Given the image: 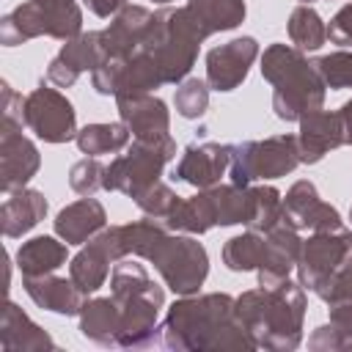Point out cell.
<instances>
[{
	"mask_svg": "<svg viewBox=\"0 0 352 352\" xmlns=\"http://www.w3.org/2000/svg\"><path fill=\"white\" fill-rule=\"evenodd\" d=\"M160 344L179 352H250L258 349L248 327L236 314V300L231 294H201L182 297L168 308L160 324Z\"/></svg>",
	"mask_w": 352,
	"mask_h": 352,
	"instance_id": "6da1fadb",
	"label": "cell"
},
{
	"mask_svg": "<svg viewBox=\"0 0 352 352\" xmlns=\"http://www.w3.org/2000/svg\"><path fill=\"white\" fill-rule=\"evenodd\" d=\"M116 231L124 256H140L151 261L173 294L190 297L204 286L209 275V256L204 245L192 239V234L190 236L170 234L165 223L160 226L154 220L116 226Z\"/></svg>",
	"mask_w": 352,
	"mask_h": 352,
	"instance_id": "7a4b0ae2",
	"label": "cell"
},
{
	"mask_svg": "<svg viewBox=\"0 0 352 352\" xmlns=\"http://www.w3.org/2000/svg\"><path fill=\"white\" fill-rule=\"evenodd\" d=\"M236 314L258 349L292 352L302 341L305 292L289 278L278 286H258L236 297Z\"/></svg>",
	"mask_w": 352,
	"mask_h": 352,
	"instance_id": "3957f363",
	"label": "cell"
},
{
	"mask_svg": "<svg viewBox=\"0 0 352 352\" xmlns=\"http://www.w3.org/2000/svg\"><path fill=\"white\" fill-rule=\"evenodd\" d=\"M261 74L272 85V110L280 121H300L302 116L322 110L327 85L297 47L270 44L261 55Z\"/></svg>",
	"mask_w": 352,
	"mask_h": 352,
	"instance_id": "277c9868",
	"label": "cell"
},
{
	"mask_svg": "<svg viewBox=\"0 0 352 352\" xmlns=\"http://www.w3.org/2000/svg\"><path fill=\"white\" fill-rule=\"evenodd\" d=\"M110 297L121 316L118 349L148 346L160 330L157 319L165 305V292L148 278L146 267L126 256L118 258L110 275Z\"/></svg>",
	"mask_w": 352,
	"mask_h": 352,
	"instance_id": "5b68a950",
	"label": "cell"
},
{
	"mask_svg": "<svg viewBox=\"0 0 352 352\" xmlns=\"http://www.w3.org/2000/svg\"><path fill=\"white\" fill-rule=\"evenodd\" d=\"M176 157V143L170 135L162 138H135L126 154L116 157L104 170V190L124 192L129 198L143 195L151 184L160 182L165 162Z\"/></svg>",
	"mask_w": 352,
	"mask_h": 352,
	"instance_id": "8992f818",
	"label": "cell"
},
{
	"mask_svg": "<svg viewBox=\"0 0 352 352\" xmlns=\"http://www.w3.org/2000/svg\"><path fill=\"white\" fill-rule=\"evenodd\" d=\"M300 165V148L294 135H275L267 140L231 143V184L248 187L253 182L278 179L292 173Z\"/></svg>",
	"mask_w": 352,
	"mask_h": 352,
	"instance_id": "52a82bcc",
	"label": "cell"
},
{
	"mask_svg": "<svg viewBox=\"0 0 352 352\" xmlns=\"http://www.w3.org/2000/svg\"><path fill=\"white\" fill-rule=\"evenodd\" d=\"M22 121L44 143H66L77 138V113L72 102L44 82L25 96Z\"/></svg>",
	"mask_w": 352,
	"mask_h": 352,
	"instance_id": "ba28073f",
	"label": "cell"
},
{
	"mask_svg": "<svg viewBox=\"0 0 352 352\" xmlns=\"http://www.w3.org/2000/svg\"><path fill=\"white\" fill-rule=\"evenodd\" d=\"M352 245V231H316L314 236H308V242H302L300 258H297V280L302 289L319 294L327 280L336 275V270L341 267L344 256L349 253Z\"/></svg>",
	"mask_w": 352,
	"mask_h": 352,
	"instance_id": "9c48e42d",
	"label": "cell"
},
{
	"mask_svg": "<svg viewBox=\"0 0 352 352\" xmlns=\"http://www.w3.org/2000/svg\"><path fill=\"white\" fill-rule=\"evenodd\" d=\"M124 258V250L118 245V231L116 226L102 228L96 236L88 239V245L72 258L69 264V278L85 292L94 294L104 286L107 275H110V264Z\"/></svg>",
	"mask_w": 352,
	"mask_h": 352,
	"instance_id": "30bf717a",
	"label": "cell"
},
{
	"mask_svg": "<svg viewBox=\"0 0 352 352\" xmlns=\"http://www.w3.org/2000/svg\"><path fill=\"white\" fill-rule=\"evenodd\" d=\"M258 58V41L253 36L231 38L206 52V82L214 91H234L245 82L253 60Z\"/></svg>",
	"mask_w": 352,
	"mask_h": 352,
	"instance_id": "8fae6325",
	"label": "cell"
},
{
	"mask_svg": "<svg viewBox=\"0 0 352 352\" xmlns=\"http://www.w3.org/2000/svg\"><path fill=\"white\" fill-rule=\"evenodd\" d=\"M41 168L38 148L22 135V124L0 126V190L14 192L25 187Z\"/></svg>",
	"mask_w": 352,
	"mask_h": 352,
	"instance_id": "7c38bea8",
	"label": "cell"
},
{
	"mask_svg": "<svg viewBox=\"0 0 352 352\" xmlns=\"http://www.w3.org/2000/svg\"><path fill=\"white\" fill-rule=\"evenodd\" d=\"M102 60H104V50L99 44V30L80 33L69 38L60 47V52L50 60L47 82L55 88H72L82 72H94L96 66H102Z\"/></svg>",
	"mask_w": 352,
	"mask_h": 352,
	"instance_id": "4fadbf2b",
	"label": "cell"
},
{
	"mask_svg": "<svg viewBox=\"0 0 352 352\" xmlns=\"http://www.w3.org/2000/svg\"><path fill=\"white\" fill-rule=\"evenodd\" d=\"M154 22V11H148L146 6H124L113 22L99 30V44L104 50V60H116V58H129L135 55Z\"/></svg>",
	"mask_w": 352,
	"mask_h": 352,
	"instance_id": "5bb4252c",
	"label": "cell"
},
{
	"mask_svg": "<svg viewBox=\"0 0 352 352\" xmlns=\"http://www.w3.org/2000/svg\"><path fill=\"white\" fill-rule=\"evenodd\" d=\"M283 212H286V220L300 231V228H308V231H338L341 228V214L336 206L324 204L316 192V187L302 179V182H294L283 198Z\"/></svg>",
	"mask_w": 352,
	"mask_h": 352,
	"instance_id": "9a60e30c",
	"label": "cell"
},
{
	"mask_svg": "<svg viewBox=\"0 0 352 352\" xmlns=\"http://www.w3.org/2000/svg\"><path fill=\"white\" fill-rule=\"evenodd\" d=\"M228 165H231L228 143H190L184 148L173 176L198 190H209V187L220 184Z\"/></svg>",
	"mask_w": 352,
	"mask_h": 352,
	"instance_id": "2e32d148",
	"label": "cell"
},
{
	"mask_svg": "<svg viewBox=\"0 0 352 352\" xmlns=\"http://www.w3.org/2000/svg\"><path fill=\"white\" fill-rule=\"evenodd\" d=\"M264 236H267V258L256 270L258 272V286H278L289 278L292 270H297L302 239L286 217L275 228H270Z\"/></svg>",
	"mask_w": 352,
	"mask_h": 352,
	"instance_id": "e0dca14e",
	"label": "cell"
},
{
	"mask_svg": "<svg viewBox=\"0 0 352 352\" xmlns=\"http://www.w3.org/2000/svg\"><path fill=\"white\" fill-rule=\"evenodd\" d=\"M344 143H346V135H344V121H341L338 113L314 110V113L300 118V132H297L300 162L314 165L327 151H333Z\"/></svg>",
	"mask_w": 352,
	"mask_h": 352,
	"instance_id": "ac0fdd59",
	"label": "cell"
},
{
	"mask_svg": "<svg viewBox=\"0 0 352 352\" xmlns=\"http://www.w3.org/2000/svg\"><path fill=\"white\" fill-rule=\"evenodd\" d=\"M118 102V116L129 126L132 138H162L168 135L170 126V113L160 96L151 94H129V96H116Z\"/></svg>",
	"mask_w": 352,
	"mask_h": 352,
	"instance_id": "d6986e66",
	"label": "cell"
},
{
	"mask_svg": "<svg viewBox=\"0 0 352 352\" xmlns=\"http://www.w3.org/2000/svg\"><path fill=\"white\" fill-rule=\"evenodd\" d=\"M22 286L38 308L52 311V314L80 316L85 305V292L72 278H58L55 272L38 275V278H22Z\"/></svg>",
	"mask_w": 352,
	"mask_h": 352,
	"instance_id": "ffe728a7",
	"label": "cell"
},
{
	"mask_svg": "<svg viewBox=\"0 0 352 352\" xmlns=\"http://www.w3.org/2000/svg\"><path fill=\"white\" fill-rule=\"evenodd\" d=\"M0 346L3 352H44L58 349V344L44 333L16 302L6 300L0 316Z\"/></svg>",
	"mask_w": 352,
	"mask_h": 352,
	"instance_id": "44dd1931",
	"label": "cell"
},
{
	"mask_svg": "<svg viewBox=\"0 0 352 352\" xmlns=\"http://www.w3.org/2000/svg\"><path fill=\"white\" fill-rule=\"evenodd\" d=\"M107 226V212L94 195H82L80 201L63 206L55 217V234L66 245H82L96 236Z\"/></svg>",
	"mask_w": 352,
	"mask_h": 352,
	"instance_id": "7402d4cb",
	"label": "cell"
},
{
	"mask_svg": "<svg viewBox=\"0 0 352 352\" xmlns=\"http://www.w3.org/2000/svg\"><path fill=\"white\" fill-rule=\"evenodd\" d=\"M44 214H47V198L38 190L19 187L14 192H6V201L0 206L3 234L8 239H16L30 228H36L44 220Z\"/></svg>",
	"mask_w": 352,
	"mask_h": 352,
	"instance_id": "603a6c76",
	"label": "cell"
},
{
	"mask_svg": "<svg viewBox=\"0 0 352 352\" xmlns=\"http://www.w3.org/2000/svg\"><path fill=\"white\" fill-rule=\"evenodd\" d=\"M80 333L99 346H118L121 316H118L116 300L113 297L85 300V305L80 311Z\"/></svg>",
	"mask_w": 352,
	"mask_h": 352,
	"instance_id": "cb8c5ba5",
	"label": "cell"
},
{
	"mask_svg": "<svg viewBox=\"0 0 352 352\" xmlns=\"http://www.w3.org/2000/svg\"><path fill=\"white\" fill-rule=\"evenodd\" d=\"M63 264H66V242H58L55 236H33L22 242L16 250V267L22 270V278L50 275Z\"/></svg>",
	"mask_w": 352,
	"mask_h": 352,
	"instance_id": "d4e9b609",
	"label": "cell"
},
{
	"mask_svg": "<svg viewBox=\"0 0 352 352\" xmlns=\"http://www.w3.org/2000/svg\"><path fill=\"white\" fill-rule=\"evenodd\" d=\"M162 223H165V228L184 231V234H206L209 228H214L217 217H214V206H212L209 190H201L192 198H182L176 204V209Z\"/></svg>",
	"mask_w": 352,
	"mask_h": 352,
	"instance_id": "484cf974",
	"label": "cell"
},
{
	"mask_svg": "<svg viewBox=\"0 0 352 352\" xmlns=\"http://www.w3.org/2000/svg\"><path fill=\"white\" fill-rule=\"evenodd\" d=\"M267 258V236L261 231L248 228L239 236H231L223 245V264L234 272H250L258 270Z\"/></svg>",
	"mask_w": 352,
	"mask_h": 352,
	"instance_id": "4316f807",
	"label": "cell"
},
{
	"mask_svg": "<svg viewBox=\"0 0 352 352\" xmlns=\"http://www.w3.org/2000/svg\"><path fill=\"white\" fill-rule=\"evenodd\" d=\"M132 132L124 121L118 124H88L77 132V148L88 157H99V154H116L129 143Z\"/></svg>",
	"mask_w": 352,
	"mask_h": 352,
	"instance_id": "83f0119b",
	"label": "cell"
},
{
	"mask_svg": "<svg viewBox=\"0 0 352 352\" xmlns=\"http://www.w3.org/2000/svg\"><path fill=\"white\" fill-rule=\"evenodd\" d=\"M187 8L198 16L204 30L220 33V30H234L245 19V0H190Z\"/></svg>",
	"mask_w": 352,
	"mask_h": 352,
	"instance_id": "f1b7e54d",
	"label": "cell"
},
{
	"mask_svg": "<svg viewBox=\"0 0 352 352\" xmlns=\"http://www.w3.org/2000/svg\"><path fill=\"white\" fill-rule=\"evenodd\" d=\"M38 6H41V36L69 41L82 33V11L74 0H55Z\"/></svg>",
	"mask_w": 352,
	"mask_h": 352,
	"instance_id": "f546056e",
	"label": "cell"
},
{
	"mask_svg": "<svg viewBox=\"0 0 352 352\" xmlns=\"http://www.w3.org/2000/svg\"><path fill=\"white\" fill-rule=\"evenodd\" d=\"M289 38L300 52H314L327 41V25L311 6L300 3L289 16Z\"/></svg>",
	"mask_w": 352,
	"mask_h": 352,
	"instance_id": "4dcf8cb0",
	"label": "cell"
},
{
	"mask_svg": "<svg viewBox=\"0 0 352 352\" xmlns=\"http://www.w3.org/2000/svg\"><path fill=\"white\" fill-rule=\"evenodd\" d=\"M176 113L182 118H201L206 113L209 104V82L198 80V77H187L176 85V96H173Z\"/></svg>",
	"mask_w": 352,
	"mask_h": 352,
	"instance_id": "1f68e13d",
	"label": "cell"
},
{
	"mask_svg": "<svg viewBox=\"0 0 352 352\" xmlns=\"http://www.w3.org/2000/svg\"><path fill=\"white\" fill-rule=\"evenodd\" d=\"M327 88H352V52L338 50L314 60Z\"/></svg>",
	"mask_w": 352,
	"mask_h": 352,
	"instance_id": "d6a6232c",
	"label": "cell"
},
{
	"mask_svg": "<svg viewBox=\"0 0 352 352\" xmlns=\"http://www.w3.org/2000/svg\"><path fill=\"white\" fill-rule=\"evenodd\" d=\"M104 170H107V165H102L96 157H85L72 165L69 187L77 195H94L96 190H104Z\"/></svg>",
	"mask_w": 352,
	"mask_h": 352,
	"instance_id": "836d02e7",
	"label": "cell"
},
{
	"mask_svg": "<svg viewBox=\"0 0 352 352\" xmlns=\"http://www.w3.org/2000/svg\"><path fill=\"white\" fill-rule=\"evenodd\" d=\"M182 198L168 187V184H162V182H157V184H151L143 195H138L135 198V204L140 206V212H146L148 217H154V220H165L173 209H176V204H179Z\"/></svg>",
	"mask_w": 352,
	"mask_h": 352,
	"instance_id": "e575fe53",
	"label": "cell"
},
{
	"mask_svg": "<svg viewBox=\"0 0 352 352\" xmlns=\"http://www.w3.org/2000/svg\"><path fill=\"white\" fill-rule=\"evenodd\" d=\"M316 297H322L327 305L341 302V300H352V245H349V253L344 256L341 267L336 270V275L327 280V286Z\"/></svg>",
	"mask_w": 352,
	"mask_h": 352,
	"instance_id": "d590c367",
	"label": "cell"
},
{
	"mask_svg": "<svg viewBox=\"0 0 352 352\" xmlns=\"http://www.w3.org/2000/svg\"><path fill=\"white\" fill-rule=\"evenodd\" d=\"M327 38L333 44H341V47L352 44V3H346L344 8L336 11V16L327 25Z\"/></svg>",
	"mask_w": 352,
	"mask_h": 352,
	"instance_id": "8d00e7d4",
	"label": "cell"
},
{
	"mask_svg": "<svg viewBox=\"0 0 352 352\" xmlns=\"http://www.w3.org/2000/svg\"><path fill=\"white\" fill-rule=\"evenodd\" d=\"M3 124H22L25 126V121H22V107H25V99H22V94H16L8 82H3Z\"/></svg>",
	"mask_w": 352,
	"mask_h": 352,
	"instance_id": "74e56055",
	"label": "cell"
},
{
	"mask_svg": "<svg viewBox=\"0 0 352 352\" xmlns=\"http://www.w3.org/2000/svg\"><path fill=\"white\" fill-rule=\"evenodd\" d=\"M82 6H85L91 14L107 19V16H116L124 6H129V0H82Z\"/></svg>",
	"mask_w": 352,
	"mask_h": 352,
	"instance_id": "f35d334b",
	"label": "cell"
},
{
	"mask_svg": "<svg viewBox=\"0 0 352 352\" xmlns=\"http://www.w3.org/2000/svg\"><path fill=\"white\" fill-rule=\"evenodd\" d=\"M338 116H341V121H344V135H346V143L352 146V99L341 104Z\"/></svg>",
	"mask_w": 352,
	"mask_h": 352,
	"instance_id": "ab89813d",
	"label": "cell"
},
{
	"mask_svg": "<svg viewBox=\"0 0 352 352\" xmlns=\"http://www.w3.org/2000/svg\"><path fill=\"white\" fill-rule=\"evenodd\" d=\"M36 3H55V0H36Z\"/></svg>",
	"mask_w": 352,
	"mask_h": 352,
	"instance_id": "60d3db41",
	"label": "cell"
},
{
	"mask_svg": "<svg viewBox=\"0 0 352 352\" xmlns=\"http://www.w3.org/2000/svg\"><path fill=\"white\" fill-rule=\"evenodd\" d=\"M154 3H170V0H154Z\"/></svg>",
	"mask_w": 352,
	"mask_h": 352,
	"instance_id": "b9f144b4",
	"label": "cell"
},
{
	"mask_svg": "<svg viewBox=\"0 0 352 352\" xmlns=\"http://www.w3.org/2000/svg\"><path fill=\"white\" fill-rule=\"evenodd\" d=\"M349 223H352V209H349Z\"/></svg>",
	"mask_w": 352,
	"mask_h": 352,
	"instance_id": "7bdbcfd3",
	"label": "cell"
},
{
	"mask_svg": "<svg viewBox=\"0 0 352 352\" xmlns=\"http://www.w3.org/2000/svg\"><path fill=\"white\" fill-rule=\"evenodd\" d=\"M300 3H305V6H308V3H311V0H300Z\"/></svg>",
	"mask_w": 352,
	"mask_h": 352,
	"instance_id": "ee69618b",
	"label": "cell"
}]
</instances>
